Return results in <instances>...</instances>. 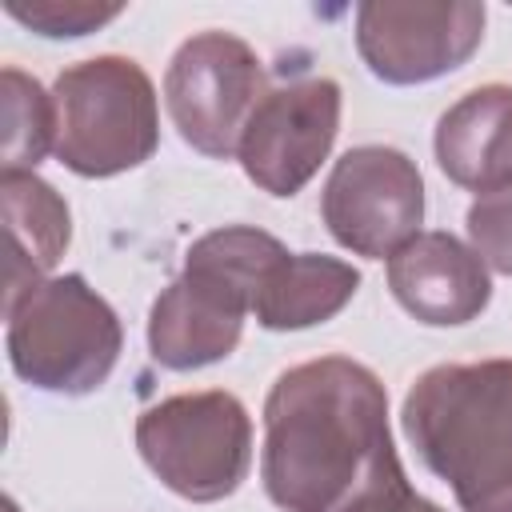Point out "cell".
I'll return each mask as SVG.
<instances>
[{
    "mask_svg": "<svg viewBox=\"0 0 512 512\" xmlns=\"http://www.w3.org/2000/svg\"><path fill=\"white\" fill-rule=\"evenodd\" d=\"M260 480L284 512H440L400 468L384 384L348 356L296 364L272 384Z\"/></svg>",
    "mask_w": 512,
    "mask_h": 512,
    "instance_id": "1",
    "label": "cell"
},
{
    "mask_svg": "<svg viewBox=\"0 0 512 512\" xmlns=\"http://www.w3.org/2000/svg\"><path fill=\"white\" fill-rule=\"evenodd\" d=\"M400 420L460 512H512V360L428 368Z\"/></svg>",
    "mask_w": 512,
    "mask_h": 512,
    "instance_id": "2",
    "label": "cell"
},
{
    "mask_svg": "<svg viewBox=\"0 0 512 512\" xmlns=\"http://www.w3.org/2000/svg\"><path fill=\"white\" fill-rule=\"evenodd\" d=\"M288 248L260 228H216L204 232L188 256L180 280H172L148 316V348L156 364L192 372L224 360L244 332L256 288Z\"/></svg>",
    "mask_w": 512,
    "mask_h": 512,
    "instance_id": "3",
    "label": "cell"
},
{
    "mask_svg": "<svg viewBox=\"0 0 512 512\" xmlns=\"http://www.w3.org/2000/svg\"><path fill=\"white\" fill-rule=\"evenodd\" d=\"M4 316L12 372L40 392H96L120 360V320L112 304L76 272L48 276L4 308Z\"/></svg>",
    "mask_w": 512,
    "mask_h": 512,
    "instance_id": "4",
    "label": "cell"
},
{
    "mask_svg": "<svg viewBox=\"0 0 512 512\" xmlns=\"http://www.w3.org/2000/svg\"><path fill=\"white\" fill-rule=\"evenodd\" d=\"M56 156L68 172L104 180L144 164L160 140L156 88L128 56H92L56 76Z\"/></svg>",
    "mask_w": 512,
    "mask_h": 512,
    "instance_id": "5",
    "label": "cell"
},
{
    "mask_svg": "<svg viewBox=\"0 0 512 512\" xmlns=\"http://www.w3.org/2000/svg\"><path fill=\"white\" fill-rule=\"evenodd\" d=\"M136 448L168 492L208 504L248 476L252 420L232 392H180L136 420Z\"/></svg>",
    "mask_w": 512,
    "mask_h": 512,
    "instance_id": "6",
    "label": "cell"
},
{
    "mask_svg": "<svg viewBox=\"0 0 512 512\" xmlns=\"http://www.w3.org/2000/svg\"><path fill=\"white\" fill-rule=\"evenodd\" d=\"M264 68L232 32H200L184 40L164 76V104L184 144L212 160H228L260 104Z\"/></svg>",
    "mask_w": 512,
    "mask_h": 512,
    "instance_id": "7",
    "label": "cell"
},
{
    "mask_svg": "<svg viewBox=\"0 0 512 512\" xmlns=\"http://www.w3.org/2000/svg\"><path fill=\"white\" fill-rule=\"evenodd\" d=\"M332 240L356 256L384 260L420 236L424 180L420 168L388 144L348 148L328 172L320 196Z\"/></svg>",
    "mask_w": 512,
    "mask_h": 512,
    "instance_id": "8",
    "label": "cell"
},
{
    "mask_svg": "<svg viewBox=\"0 0 512 512\" xmlns=\"http://www.w3.org/2000/svg\"><path fill=\"white\" fill-rule=\"evenodd\" d=\"M476 0H368L356 8V48L384 84H428L456 72L484 40Z\"/></svg>",
    "mask_w": 512,
    "mask_h": 512,
    "instance_id": "9",
    "label": "cell"
},
{
    "mask_svg": "<svg viewBox=\"0 0 512 512\" xmlns=\"http://www.w3.org/2000/svg\"><path fill=\"white\" fill-rule=\"evenodd\" d=\"M336 132H340L336 80L304 76L260 96L236 156L256 188H264L268 196H296L328 160Z\"/></svg>",
    "mask_w": 512,
    "mask_h": 512,
    "instance_id": "10",
    "label": "cell"
},
{
    "mask_svg": "<svg viewBox=\"0 0 512 512\" xmlns=\"http://www.w3.org/2000/svg\"><path fill=\"white\" fill-rule=\"evenodd\" d=\"M388 288L420 324H468L488 308V264L452 232H420L388 256Z\"/></svg>",
    "mask_w": 512,
    "mask_h": 512,
    "instance_id": "11",
    "label": "cell"
},
{
    "mask_svg": "<svg viewBox=\"0 0 512 512\" xmlns=\"http://www.w3.org/2000/svg\"><path fill=\"white\" fill-rule=\"evenodd\" d=\"M440 172L480 196L512 188V88L484 84L460 96L436 124Z\"/></svg>",
    "mask_w": 512,
    "mask_h": 512,
    "instance_id": "12",
    "label": "cell"
},
{
    "mask_svg": "<svg viewBox=\"0 0 512 512\" xmlns=\"http://www.w3.org/2000/svg\"><path fill=\"white\" fill-rule=\"evenodd\" d=\"M0 212L8 236L4 260V308L44 284L72 240L68 204L36 172H0Z\"/></svg>",
    "mask_w": 512,
    "mask_h": 512,
    "instance_id": "13",
    "label": "cell"
},
{
    "mask_svg": "<svg viewBox=\"0 0 512 512\" xmlns=\"http://www.w3.org/2000/svg\"><path fill=\"white\" fill-rule=\"evenodd\" d=\"M360 288V272L348 260L300 252L284 256L268 268L256 288L252 312L268 332H296L332 320Z\"/></svg>",
    "mask_w": 512,
    "mask_h": 512,
    "instance_id": "14",
    "label": "cell"
},
{
    "mask_svg": "<svg viewBox=\"0 0 512 512\" xmlns=\"http://www.w3.org/2000/svg\"><path fill=\"white\" fill-rule=\"evenodd\" d=\"M0 124H4V172H32L48 148H56V104L20 68L0 72Z\"/></svg>",
    "mask_w": 512,
    "mask_h": 512,
    "instance_id": "15",
    "label": "cell"
},
{
    "mask_svg": "<svg viewBox=\"0 0 512 512\" xmlns=\"http://www.w3.org/2000/svg\"><path fill=\"white\" fill-rule=\"evenodd\" d=\"M4 12L48 40H72L104 28L124 12V4L104 0H4Z\"/></svg>",
    "mask_w": 512,
    "mask_h": 512,
    "instance_id": "16",
    "label": "cell"
},
{
    "mask_svg": "<svg viewBox=\"0 0 512 512\" xmlns=\"http://www.w3.org/2000/svg\"><path fill=\"white\" fill-rule=\"evenodd\" d=\"M468 236H472V252L488 268L512 276V188L480 196L468 208Z\"/></svg>",
    "mask_w": 512,
    "mask_h": 512,
    "instance_id": "17",
    "label": "cell"
},
{
    "mask_svg": "<svg viewBox=\"0 0 512 512\" xmlns=\"http://www.w3.org/2000/svg\"><path fill=\"white\" fill-rule=\"evenodd\" d=\"M4 512H20V508H16V500H4Z\"/></svg>",
    "mask_w": 512,
    "mask_h": 512,
    "instance_id": "18",
    "label": "cell"
}]
</instances>
